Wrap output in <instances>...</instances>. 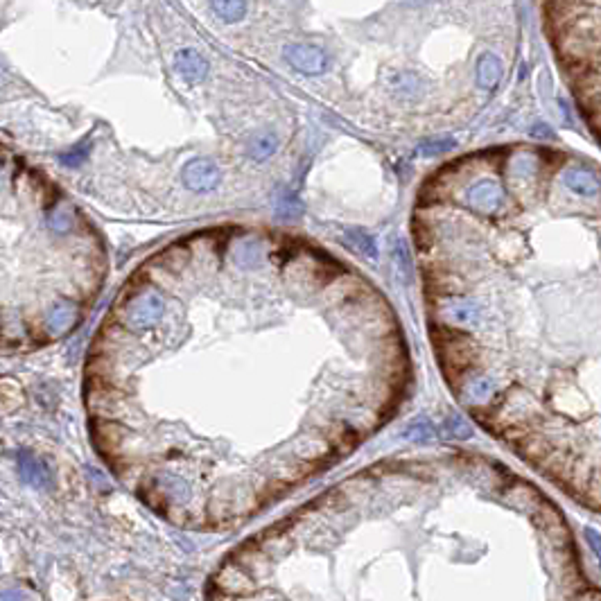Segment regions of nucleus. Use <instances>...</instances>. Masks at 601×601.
I'll use <instances>...</instances> for the list:
<instances>
[{"label": "nucleus", "mask_w": 601, "mask_h": 601, "mask_svg": "<svg viewBox=\"0 0 601 601\" xmlns=\"http://www.w3.org/2000/svg\"><path fill=\"white\" fill-rule=\"evenodd\" d=\"M48 221H50V226H52L54 231H68V229H71V217H68V215L54 213V215L48 217Z\"/></svg>", "instance_id": "4468645a"}, {"label": "nucleus", "mask_w": 601, "mask_h": 601, "mask_svg": "<svg viewBox=\"0 0 601 601\" xmlns=\"http://www.w3.org/2000/svg\"><path fill=\"white\" fill-rule=\"evenodd\" d=\"M285 59L292 63L296 71L305 73V75H319V73L328 71V66H330L328 52L321 50L319 46H310V43H292V46H287Z\"/></svg>", "instance_id": "7ed1b4c3"}, {"label": "nucleus", "mask_w": 601, "mask_h": 601, "mask_svg": "<svg viewBox=\"0 0 601 601\" xmlns=\"http://www.w3.org/2000/svg\"><path fill=\"white\" fill-rule=\"evenodd\" d=\"M236 260L242 265V267H258L260 260H262V251L255 242H247L242 244V247L236 251Z\"/></svg>", "instance_id": "f8f14e48"}, {"label": "nucleus", "mask_w": 601, "mask_h": 601, "mask_svg": "<svg viewBox=\"0 0 601 601\" xmlns=\"http://www.w3.org/2000/svg\"><path fill=\"white\" fill-rule=\"evenodd\" d=\"M183 183L193 193L215 190V186L219 183V168L213 161H204V159L190 161L183 168Z\"/></svg>", "instance_id": "20e7f679"}, {"label": "nucleus", "mask_w": 601, "mask_h": 601, "mask_svg": "<svg viewBox=\"0 0 601 601\" xmlns=\"http://www.w3.org/2000/svg\"><path fill=\"white\" fill-rule=\"evenodd\" d=\"M86 152H88V147H86V145H82V147H77V150L71 152V154H61L59 161H61L63 165H73V168H75V165H80V163L86 159Z\"/></svg>", "instance_id": "ddd939ff"}, {"label": "nucleus", "mask_w": 601, "mask_h": 601, "mask_svg": "<svg viewBox=\"0 0 601 601\" xmlns=\"http://www.w3.org/2000/svg\"><path fill=\"white\" fill-rule=\"evenodd\" d=\"M163 315V303L157 294H140L133 298L127 310V324L129 326H152L154 321H159Z\"/></svg>", "instance_id": "39448f33"}, {"label": "nucleus", "mask_w": 601, "mask_h": 601, "mask_svg": "<svg viewBox=\"0 0 601 601\" xmlns=\"http://www.w3.org/2000/svg\"><path fill=\"white\" fill-rule=\"evenodd\" d=\"M276 147H278V140H276L274 133H262V136H255L251 140V147H249L251 159H255V161L269 159L272 154L276 152Z\"/></svg>", "instance_id": "1a4fd4ad"}, {"label": "nucleus", "mask_w": 601, "mask_h": 601, "mask_svg": "<svg viewBox=\"0 0 601 601\" xmlns=\"http://www.w3.org/2000/svg\"><path fill=\"white\" fill-rule=\"evenodd\" d=\"M542 30L578 116L601 145V3H545Z\"/></svg>", "instance_id": "f03ea898"}, {"label": "nucleus", "mask_w": 601, "mask_h": 601, "mask_svg": "<svg viewBox=\"0 0 601 601\" xmlns=\"http://www.w3.org/2000/svg\"><path fill=\"white\" fill-rule=\"evenodd\" d=\"M427 240L445 375L480 423L601 504V165L550 142L461 159Z\"/></svg>", "instance_id": "f257e3e1"}, {"label": "nucleus", "mask_w": 601, "mask_h": 601, "mask_svg": "<svg viewBox=\"0 0 601 601\" xmlns=\"http://www.w3.org/2000/svg\"><path fill=\"white\" fill-rule=\"evenodd\" d=\"M346 242L351 244L353 249L362 251L366 258H377V247L373 238L369 233H362V231H346Z\"/></svg>", "instance_id": "9b49d317"}, {"label": "nucleus", "mask_w": 601, "mask_h": 601, "mask_svg": "<svg viewBox=\"0 0 601 601\" xmlns=\"http://www.w3.org/2000/svg\"><path fill=\"white\" fill-rule=\"evenodd\" d=\"M210 9L217 14V18L226 20V23H233V20H240L247 14L249 5L242 3V0H217V3L210 5Z\"/></svg>", "instance_id": "6e6552de"}, {"label": "nucleus", "mask_w": 601, "mask_h": 601, "mask_svg": "<svg viewBox=\"0 0 601 601\" xmlns=\"http://www.w3.org/2000/svg\"><path fill=\"white\" fill-rule=\"evenodd\" d=\"M174 68H176V73H179L186 82L197 84V82H202L204 77H206V73H208V61H206L197 50L188 48V50H181L179 54H176Z\"/></svg>", "instance_id": "423d86ee"}, {"label": "nucleus", "mask_w": 601, "mask_h": 601, "mask_svg": "<svg viewBox=\"0 0 601 601\" xmlns=\"http://www.w3.org/2000/svg\"><path fill=\"white\" fill-rule=\"evenodd\" d=\"M75 321H77V315L73 312L71 305H57L50 315V328L57 332V335H63Z\"/></svg>", "instance_id": "9d476101"}, {"label": "nucleus", "mask_w": 601, "mask_h": 601, "mask_svg": "<svg viewBox=\"0 0 601 601\" xmlns=\"http://www.w3.org/2000/svg\"><path fill=\"white\" fill-rule=\"evenodd\" d=\"M18 463H20V475L25 477L28 482H32L35 486H43L48 484V471L43 468V466L39 463V459H35L32 454H20L18 457Z\"/></svg>", "instance_id": "0eeeda50"}]
</instances>
